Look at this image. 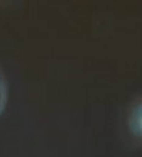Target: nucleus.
Returning a JSON list of instances; mask_svg holds the SVG:
<instances>
[{"label": "nucleus", "mask_w": 142, "mask_h": 157, "mask_svg": "<svg viewBox=\"0 0 142 157\" xmlns=\"http://www.w3.org/2000/svg\"><path fill=\"white\" fill-rule=\"evenodd\" d=\"M127 125L132 136L142 141V98L137 101L130 109Z\"/></svg>", "instance_id": "obj_1"}, {"label": "nucleus", "mask_w": 142, "mask_h": 157, "mask_svg": "<svg viewBox=\"0 0 142 157\" xmlns=\"http://www.w3.org/2000/svg\"><path fill=\"white\" fill-rule=\"evenodd\" d=\"M5 104H6V87L0 76V114L2 113V110L5 108Z\"/></svg>", "instance_id": "obj_2"}]
</instances>
